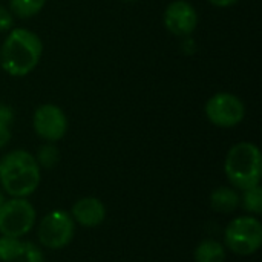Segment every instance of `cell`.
Here are the masks:
<instances>
[{"mask_svg":"<svg viewBox=\"0 0 262 262\" xmlns=\"http://www.w3.org/2000/svg\"><path fill=\"white\" fill-rule=\"evenodd\" d=\"M75 235V223L71 213L52 210L46 213L37 227L38 243L49 250H61L71 244Z\"/></svg>","mask_w":262,"mask_h":262,"instance_id":"8992f818","label":"cell"},{"mask_svg":"<svg viewBox=\"0 0 262 262\" xmlns=\"http://www.w3.org/2000/svg\"><path fill=\"white\" fill-rule=\"evenodd\" d=\"M14 262H45V255L37 244L29 241H21L17 258Z\"/></svg>","mask_w":262,"mask_h":262,"instance_id":"2e32d148","label":"cell"},{"mask_svg":"<svg viewBox=\"0 0 262 262\" xmlns=\"http://www.w3.org/2000/svg\"><path fill=\"white\" fill-rule=\"evenodd\" d=\"M34 158H35L37 164L40 166V169H52L58 164L60 152L54 143H46V144L38 147Z\"/></svg>","mask_w":262,"mask_h":262,"instance_id":"9a60e30c","label":"cell"},{"mask_svg":"<svg viewBox=\"0 0 262 262\" xmlns=\"http://www.w3.org/2000/svg\"><path fill=\"white\" fill-rule=\"evenodd\" d=\"M224 244L238 256H252L262 246V224L258 216L233 218L224 230Z\"/></svg>","mask_w":262,"mask_h":262,"instance_id":"277c9868","label":"cell"},{"mask_svg":"<svg viewBox=\"0 0 262 262\" xmlns=\"http://www.w3.org/2000/svg\"><path fill=\"white\" fill-rule=\"evenodd\" d=\"M200 21L198 11L187 0L170 2L163 14L164 28L175 37H189Z\"/></svg>","mask_w":262,"mask_h":262,"instance_id":"9c48e42d","label":"cell"},{"mask_svg":"<svg viewBox=\"0 0 262 262\" xmlns=\"http://www.w3.org/2000/svg\"><path fill=\"white\" fill-rule=\"evenodd\" d=\"M71 216L75 224L86 229H95L104 223L106 207L98 198L84 196L74 203L71 209Z\"/></svg>","mask_w":262,"mask_h":262,"instance_id":"30bf717a","label":"cell"},{"mask_svg":"<svg viewBox=\"0 0 262 262\" xmlns=\"http://www.w3.org/2000/svg\"><path fill=\"white\" fill-rule=\"evenodd\" d=\"M224 173L236 190H246L261 184L262 155L259 147L250 141L233 144L224 160Z\"/></svg>","mask_w":262,"mask_h":262,"instance_id":"3957f363","label":"cell"},{"mask_svg":"<svg viewBox=\"0 0 262 262\" xmlns=\"http://www.w3.org/2000/svg\"><path fill=\"white\" fill-rule=\"evenodd\" d=\"M14 109L9 106V104H5V103H0V123H5L8 126H12L14 123Z\"/></svg>","mask_w":262,"mask_h":262,"instance_id":"d6986e66","label":"cell"},{"mask_svg":"<svg viewBox=\"0 0 262 262\" xmlns=\"http://www.w3.org/2000/svg\"><path fill=\"white\" fill-rule=\"evenodd\" d=\"M43 41L28 28H12L0 45V66L9 77L29 75L40 63Z\"/></svg>","mask_w":262,"mask_h":262,"instance_id":"6da1fadb","label":"cell"},{"mask_svg":"<svg viewBox=\"0 0 262 262\" xmlns=\"http://www.w3.org/2000/svg\"><path fill=\"white\" fill-rule=\"evenodd\" d=\"M14 15L11 14V11L0 5V34L2 32H9L14 28Z\"/></svg>","mask_w":262,"mask_h":262,"instance_id":"ac0fdd59","label":"cell"},{"mask_svg":"<svg viewBox=\"0 0 262 262\" xmlns=\"http://www.w3.org/2000/svg\"><path fill=\"white\" fill-rule=\"evenodd\" d=\"M204 114L213 126L232 129L243 123L246 117V104L232 92H216L206 101Z\"/></svg>","mask_w":262,"mask_h":262,"instance_id":"52a82bcc","label":"cell"},{"mask_svg":"<svg viewBox=\"0 0 262 262\" xmlns=\"http://www.w3.org/2000/svg\"><path fill=\"white\" fill-rule=\"evenodd\" d=\"M32 127L37 137L46 143H55L60 141L68 132V117L60 106L45 103L34 111Z\"/></svg>","mask_w":262,"mask_h":262,"instance_id":"ba28073f","label":"cell"},{"mask_svg":"<svg viewBox=\"0 0 262 262\" xmlns=\"http://www.w3.org/2000/svg\"><path fill=\"white\" fill-rule=\"evenodd\" d=\"M11 141V126L0 123V150Z\"/></svg>","mask_w":262,"mask_h":262,"instance_id":"ffe728a7","label":"cell"},{"mask_svg":"<svg viewBox=\"0 0 262 262\" xmlns=\"http://www.w3.org/2000/svg\"><path fill=\"white\" fill-rule=\"evenodd\" d=\"M37 221V212L28 198H9L0 206V235L11 238L26 236Z\"/></svg>","mask_w":262,"mask_h":262,"instance_id":"5b68a950","label":"cell"},{"mask_svg":"<svg viewBox=\"0 0 262 262\" xmlns=\"http://www.w3.org/2000/svg\"><path fill=\"white\" fill-rule=\"evenodd\" d=\"M209 201L215 212L233 213L239 207V192L232 186H221L210 193Z\"/></svg>","mask_w":262,"mask_h":262,"instance_id":"8fae6325","label":"cell"},{"mask_svg":"<svg viewBox=\"0 0 262 262\" xmlns=\"http://www.w3.org/2000/svg\"><path fill=\"white\" fill-rule=\"evenodd\" d=\"M41 169L32 154L15 149L0 158V187L11 198H28L40 186Z\"/></svg>","mask_w":262,"mask_h":262,"instance_id":"7a4b0ae2","label":"cell"},{"mask_svg":"<svg viewBox=\"0 0 262 262\" xmlns=\"http://www.w3.org/2000/svg\"><path fill=\"white\" fill-rule=\"evenodd\" d=\"M21 239L11 236H0V262H14L17 258Z\"/></svg>","mask_w":262,"mask_h":262,"instance_id":"e0dca14e","label":"cell"},{"mask_svg":"<svg viewBox=\"0 0 262 262\" xmlns=\"http://www.w3.org/2000/svg\"><path fill=\"white\" fill-rule=\"evenodd\" d=\"M46 0H8V9L17 18L26 20L35 17L45 8Z\"/></svg>","mask_w":262,"mask_h":262,"instance_id":"4fadbf2b","label":"cell"},{"mask_svg":"<svg viewBox=\"0 0 262 262\" xmlns=\"http://www.w3.org/2000/svg\"><path fill=\"white\" fill-rule=\"evenodd\" d=\"M226 246L216 239H203L193 252L195 262H226Z\"/></svg>","mask_w":262,"mask_h":262,"instance_id":"7c38bea8","label":"cell"},{"mask_svg":"<svg viewBox=\"0 0 262 262\" xmlns=\"http://www.w3.org/2000/svg\"><path fill=\"white\" fill-rule=\"evenodd\" d=\"M123 2H126V3H134V2H138V0H123Z\"/></svg>","mask_w":262,"mask_h":262,"instance_id":"603a6c76","label":"cell"},{"mask_svg":"<svg viewBox=\"0 0 262 262\" xmlns=\"http://www.w3.org/2000/svg\"><path fill=\"white\" fill-rule=\"evenodd\" d=\"M5 200H6V198H5V192H3V190H2V187H0V206L5 203Z\"/></svg>","mask_w":262,"mask_h":262,"instance_id":"7402d4cb","label":"cell"},{"mask_svg":"<svg viewBox=\"0 0 262 262\" xmlns=\"http://www.w3.org/2000/svg\"><path fill=\"white\" fill-rule=\"evenodd\" d=\"M239 206L252 216H259L262 213V187L261 184L243 190L239 193Z\"/></svg>","mask_w":262,"mask_h":262,"instance_id":"5bb4252c","label":"cell"},{"mask_svg":"<svg viewBox=\"0 0 262 262\" xmlns=\"http://www.w3.org/2000/svg\"><path fill=\"white\" fill-rule=\"evenodd\" d=\"M210 5L216 6V8H230L236 3H239L241 0H207Z\"/></svg>","mask_w":262,"mask_h":262,"instance_id":"44dd1931","label":"cell"}]
</instances>
